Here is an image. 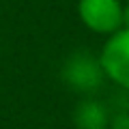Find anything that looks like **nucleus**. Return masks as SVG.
I'll return each instance as SVG.
<instances>
[{
	"label": "nucleus",
	"instance_id": "nucleus-3",
	"mask_svg": "<svg viewBox=\"0 0 129 129\" xmlns=\"http://www.w3.org/2000/svg\"><path fill=\"white\" fill-rule=\"evenodd\" d=\"M92 54L80 52L73 54L62 69L64 80L78 90H95L103 80V69L99 64V58H90Z\"/></svg>",
	"mask_w": 129,
	"mask_h": 129
},
{
	"label": "nucleus",
	"instance_id": "nucleus-2",
	"mask_svg": "<svg viewBox=\"0 0 129 129\" xmlns=\"http://www.w3.org/2000/svg\"><path fill=\"white\" fill-rule=\"evenodd\" d=\"M78 15L88 30L97 35H114L123 28L120 0H78Z\"/></svg>",
	"mask_w": 129,
	"mask_h": 129
},
{
	"label": "nucleus",
	"instance_id": "nucleus-4",
	"mask_svg": "<svg viewBox=\"0 0 129 129\" xmlns=\"http://www.w3.org/2000/svg\"><path fill=\"white\" fill-rule=\"evenodd\" d=\"M73 120L78 129H108L110 125V114L106 106L95 99L82 101L73 112Z\"/></svg>",
	"mask_w": 129,
	"mask_h": 129
},
{
	"label": "nucleus",
	"instance_id": "nucleus-1",
	"mask_svg": "<svg viewBox=\"0 0 129 129\" xmlns=\"http://www.w3.org/2000/svg\"><path fill=\"white\" fill-rule=\"evenodd\" d=\"M99 64L103 69V75L108 80L120 86L123 90H129V30L120 28L114 35L108 37L103 43Z\"/></svg>",
	"mask_w": 129,
	"mask_h": 129
},
{
	"label": "nucleus",
	"instance_id": "nucleus-6",
	"mask_svg": "<svg viewBox=\"0 0 129 129\" xmlns=\"http://www.w3.org/2000/svg\"><path fill=\"white\" fill-rule=\"evenodd\" d=\"M123 28L129 30V2L123 5Z\"/></svg>",
	"mask_w": 129,
	"mask_h": 129
},
{
	"label": "nucleus",
	"instance_id": "nucleus-5",
	"mask_svg": "<svg viewBox=\"0 0 129 129\" xmlns=\"http://www.w3.org/2000/svg\"><path fill=\"white\" fill-rule=\"evenodd\" d=\"M110 129H129V112H118L110 118Z\"/></svg>",
	"mask_w": 129,
	"mask_h": 129
}]
</instances>
